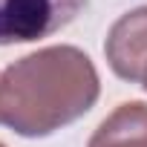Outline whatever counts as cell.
Wrapping results in <instances>:
<instances>
[{
  "label": "cell",
  "instance_id": "6da1fadb",
  "mask_svg": "<svg viewBox=\"0 0 147 147\" xmlns=\"http://www.w3.org/2000/svg\"><path fill=\"white\" fill-rule=\"evenodd\" d=\"M101 84L92 61L75 46H46L0 75V124L43 138L92 110Z\"/></svg>",
  "mask_w": 147,
  "mask_h": 147
},
{
  "label": "cell",
  "instance_id": "7a4b0ae2",
  "mask_svg": "<svg viewBox=\"0 0 147 147\" xmlns=\"http://www.w3.org/2000/svg\"><path fill=\"white\" fill-rule=\"evenodd\" d=\"M87 0H0V46L32 43L69 26Z\"/></svg>",
  "mask_w": 147,
  "mask_h": 147
},
{
  "label": "cell",
  "instance_id": "3957f363",
  "mask_svg": "<svg viewBox=\"0 0 147 147\" xmlns=\"http://www.w3.org/2000/svg\"><path fill=\"white\" fill-rule=\"evenodd\" d=\"M110 69L124 81H144L147 75V6L121 15L104 40Z\"/></svg>",
  "mask_w": 147,
  "mask_h": 147
},
{
  "label": "cell",
  "instance_id": "277c9868",
  "mask_svg": "<svg viewBox=\"0 0 147 147\" xmlns=\"http://www.w3.org/2000/svg\"><path fill=\"white\" fill-rule=\"evenodd\" d=\"M87 147H147V104L127 101L110 113Z\"/></svg>",
  "mask_w": 147,
  "mask_h": 147
},
{
  "label": "cell",
  "instance_id": "5b68a950",
  "mask_svg": "<svg viewBox=\"0 0 147 147\" xmlns=\"http://www.w3.org/2000/svg\"><path fill=\"white\" fill-rule=\"evenodd\" d=\"M144 90H147V75H144Z\"/></svg>",
  "mask_w": 147,
  "mask_h": 147
},
{
  "label": "cell",
  "instance_id": "8992f818",
  "mask_svg": "<svg viewBox=\"0 0 147 147\" xmlns=\"http://www.w3.org/2000/svg\"><path fill=\"white\" fill-rule=\"evenodd\" d=\"M0 147H6V144H3V141H0Z\"/></svg>",
  "mask_w": 147,
  "mask_h": 147
}]
</instances>
